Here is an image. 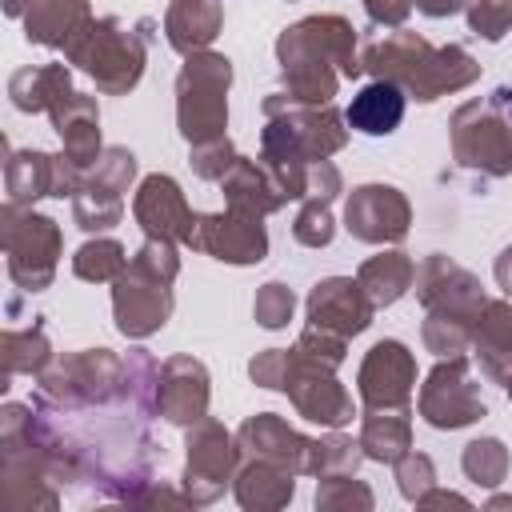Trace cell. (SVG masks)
<instances>
[{
    "mask_svg": "<svg viewBox=\"0 0 512 512\" xmlns=\"http://www.w3.org/2000/svg\"><path fill=\"white\" fill-rule=\"evenodd\" d=\"M128 252H124V244L120 240H112V236H96V240H88V244H80L76 248V256H72V272L80 276V280H88V284H112L124 268H128Z\"/></svg>",
    "mask_w": 512,
    "mask_h": 512,
    "instance_id": "cell-35",
    "label": "cell"
},
{
    "mask_svg": "<svg viewBox=\"0 0 512 512\" xmlns=\"http://www.w3.org/2000/svg\"><path fill=\"white\" fill-rule=\"evenodd\" d=\"M416 8V0H364V12L372 24H384V28H404L408 12Z\"/></svg>",
    "mask_w": 512,
    "mask_h": 512,
    "instance_id": "cell-47",
    "label": "cell"
},
{
    "mask_svg": "<svg viewBox=\"0 0 512 512\" xmlns=\"http://www.w3.org/2000/svg\"><path fill=\"white\" fill-rule=\"evenodd\" d=\"M232 492H236V504L248 508V512H276L292 500L296 476L288 468L268 464V460H240Z\"/></svg>",
    "mask_w": 512,
    "mask_h": 512,
    "instance_id": "cell-30",
    "label": "cell"
},
{
    "mask_svg": "<svg viewBox=\"0 0 512 512\" xmlns=\"http://www.w3.org/2000/svg\"><path fill=\"white\" fill-rule=\"evenodd\" d=\"M504 384H508V400H512V376H508V380H504Z\"/></svg>",
    "mask_w": 512,
    "mask_h": 512,
    "instance_id": "cell-53",
    "label": "cell"
},
{
    "mask_svg": "<svg viewBox=\"0 0 512 512\" xmlns=\"http://www.w3.org/2000/svg\"><path fill=\"white\" fill-rule=\"evenodd\" d=\"M372 504H376V496L364 480H356V472L316 480V508L320 512H368Z\"/></svg>",
    "mask_w": 512,
    "mask_h": 512,
    "instance_id": "cell-39",
    "label": "cell"
},
{
    "mask_svg": "<svg viewBox=\"0 0 512 512\" xmlns=\"http://www.w3.org/2000/svg\"><path fill=\"white\" fill-rule=\"evenodd\" d=\"M468 28L484 40H500L512 32V0H476L468 8Z\"/></svg>",
    "mask_w": 512,
    "mask_h": 512,
    "instance_id": "cell-45",
    "label": "cell"
},
{
    "mask_svg": "<svg viewBox=\"0 0 512 512\" xmlns=\"http://www.w3.org/2000/svg\"><path fill=\"white\" fill-rule=\"evenodd\" d=\"M240 460H268L276 468H288L292 476H308L312 468V436L296 432L276 412H256L236 428Z\"/></svg>",
    "mask_w": 512,
    "mask_h": 512,
    "instance_id": "cell-16",
    "label": "cell"
},
{
    "mask_svg": "<svg viewBox=\"0 0 512 512\" xmlns=\"http://www.w3.org/2000/svg\"><path fill=\"white\" fill-rule=\"evenodd\" d=\"M452 160L464 172H476L488 180H500L512 172V88L508 84L452 112Z\"/></svg>",
    "mask_w": 512,
    "mask_h": 512,
    "instance_id": "cell-4",
    "label": "cell"
},
{
    "mask_svg": "<svg viewBox=\"0 0 512 512\" xmlns=\"http://www.w3.org/2000/svg\"><path fill=\"white\" fill-rule=\"evenodd\" d=\"M404 104H408L404 88H396L388 80H372L352 96L344 120L364 136H392L404 120Z\"/></svg>",
    "mask_w": 512,
    "mask_h": 512,
    "instance_id": "cell-31",
    "label": "cell"
},
{
    "mask_svg": "<svg viewBox=\"0 0 512 512\" xmlns=\"http://www.w3.org/2000/svg\"><path fill=\"white\" fill-rule=\"evenodd\" d=\"M184 448H188V464H184V496L192 500V508L200 504H216L224 496V488L236 480V468H240V448H236V436L204 416L196 424H188V436H184Z\"/></svg>",
    "mask_w": 512,
    "mask_h": 512,
    "instance_id": "cell-8",
    "label": "cell"
},
{
    "mask_svg": "<svg viewBox=\"0 0 512 512\" xmlns=\"http://www.w3.org/2000/svg\"><path fill=\"white\" fill-rule=\"evenodd\" d=\"M148 40H152V20H140V32H132L116 16H100L80 32V40L64 52V60L76 64L84 76H92L104 96H124L144 76Z\"/></svg>",
    "mask_w": 512,
    "mask_h": 512,
    "instance_id": "cell-3",
    "label": "cell"
},
{
    "mask_svg": "<svg viewBox=\"0 0 512 512\" xmlns=\"http://www.w3.org/2000/svg\"><path fill=\"white\" fill-rule=\"evenodd\" d=\"M356 280H360V288L368 292V300L376 308H388V304H396L416 284V260L408 252H400V248H388V252L368 256L360 264Z\"/></svg>",
    "mask_w": 512,
    "mask_h": 512,
    "instance_id": "cell-33",
    "label": "cell"
},
{
    "mask_svg": "<svg viewBox=\"0 0 512 512\" xmlns=\"http://www.w3.org/2000/svg\"><path fill=\"white\" fill-rule=\"evenodd\" d=\"M460 468L472 484L480 488H500L508 480V468H512V456L504 448V440L496 436H480L472 444H464V456H460Z\"/></svg>",
    "mask_w": 512,
    "mask_h": 512,
    "instance_id": "cell-36",
    "label": "cell"
},
{
    "mask_svg": "<svg viewBox=\"0 0 512 512\" xmlns=\"http://www.w3.org/2000/svg\"><path fill=\"white\" fill-rule=\"evenodd\" d=\"M492 272H496L500 292H504V296H512V244H508V248L496 256V268H492Z\"/></svg>",
    "mask_w": 512,
    "mask_h": 512,
    "instance_id": "cell-50",
    "label": "cell"
},
{
    "mask_svg": "<svg viewBox=\"0 0 512 512\" xmlns=\"http://www.w3.org/2000/svg\"><path fill=\"white\" fill-rule=\"evenodd\" d=\"M120 368H124V360L112 348L64 352V356L48 360V368L40 372V396L64 412H84V408L108 404V400H116Z\"/></svg>",
    "mask_w": 512,
    "mask_h": 512,
    "instance_id": "cell-7",
    "label": "cell"
},
{
    "mask_svg": "<svg viewBox=\"0 0 512 512\" xmlns=\"http://www.w3.org/2000/svg\"><path fill=\"white\" fill-rule=\"evenodd\" d=\"M288 360H292V352L288 348H264V352H256L252 360H248V376H252V384H260V388H284V376H288Z\"/></svg>",
    "mask_w": 512,
    "mask_h": 512,
    "instance_id": "cell-46",
    "label": "cell"
},
{
    "mask_svg": "<svg viewBox=\"0 0 512 512\" xmlns=\"http://www.w3.org/2000/svg\"><path fill=\"white\" fill-rule=\"evenodd\" d=\"M132 216L144 228V236L172 240V244H188L192 228H196V212L188 208L180 184L168 172H152L140 180V188L132 196Z\"/></svg>",
    "mask_w": 512,
    "mask_h": 512,
    "instance_id": "cell-17",
    "label": "cell"
},
{
    "mask_svg": "<svg viewBox=\"0 0 512 512\" xmlns=\"http://www.w3.org/2000/svg\"><path fill=\"white\" fill-rule=\"evenodd\" d=\"M0 240L8 256V276L20 292H44L56 276L64 236L52 216H40L20 204H4L0 212Z\"/></svg>",
    "mask_w": 512,
    "mask_h": 512,
    "instance_id": "cell-6",
    "label": "cell"
},
{
    "mask_svg": "<svg viewBox=\"0 0 512 512\" xmlns=\"http://www.w3.org/2000/svg\"><path fill=\"white\" fill-rule=\"evenodd\" d=\"M276 60L292 104H332L340 80H356L364 72L360 32L336 12L304 16L284 28L276 36Z\"/></svg>",
    "mask_w": 512,
    "mask_h": 512,
    "instance_id": "cell-1",
    "label": "cell"
},
{
    "mask_svg": "<svg viewBox=\"0 0 512 512\" xmlns=\"http://www.w3.org/2000/svg\"><path fill=\"white\" fill-rule=\"evenodd\" d=\"M364 408H408L416 396V356L400 340H376L356 372Z\"/></svg>",
    "mask_w": 512,
    "mask_h": 512,
    "instance_id": "cell-15",
    "label": "cell"
},
{
    "mask_svg": "<svg viewBox=\"0 0 512 512\" xmlns=\"http://www.w3.org/2000/svg\"><path fill=\"white\" fill-rule=\"evenodd\" d=\"M220 192H224L228 208H244V212H256V216H272L288 204L276 176L260 160H248V156H236V164L220 180Z\"/></svg>",
    "mask_w": 512,
    "mask_h": 512,
    "instance_id": "cell-28",
    "label": "cell"
},
{
    "mask_svg": "<svg viewBox=\"0 0 512 512\" xmlns=\"http://www.w3.org/2000/svg\"><path fill=\"white\" fill-rule=\"evenodd\" d=\"M188 248L212 260H224V264H260L268 256V228H264V216L244 212V208L204 212L196 216Z\"/></svg>",
    "mask_w": 512,
    "mask_h": 512,
    "instance_id": "cell-13",
    "label": "cell"
},
{
    "mask_svg": "<svg viewBox=\"0 0 512 512\" xmlns=\"http://www.w3.org/2000/svg\"><path fill=\"white\" fill-rule=\"evenodd\" d=\"M476 0H416V8L424 12V16H432V20H440V16H456V12H468Z\"/></svg>",
    "mask_w": 512,
    "mask_h": 512,
    "instance_id": "cell-48",
    "label": "cell"
},
{
    "mask_svg": "<svg viewBox=\"0 0 512 512\" xmlns=\"http://www.w3.org/2000/svg\"><path fill=\"white\" fill-rule=\"evenodd\" d=\"M224 24L220 0H172L164 12V36L180 56L204 52Z\"/></svg>",
    "mask_w": 512,
    "mask_h": 512,
    "instance_id": "cell-29",
    "label": "cell"
},
{
    "mask_svg": "<svg viewBox=\"0 0 512 512\" xmlns=\"http://www.w3.org/2000/svg\"><path fill=\"white\" fill-rule=\"evenodd\" d=\"M432 52V44L420 36V32H408V28H396L392 36H380V40H368L364 52H360V64L372 80H388L396 88H408V80L416 76L420 60Z\"/></svg>",
    "mask_w": 512,
    "mask_h": 512,
    "instance_id": "cell-25",
    "label": "cell"
},
{
    "mask_svg": "<svg viewBox=\"0 0 512 512\" xmlns=\"http://www.w3.org/2000/svg\"><path fill=\"white\" fill-rule=\"evenodd\" d=\"M80 180H84V168L64 152L52 156L40 148H20V152H8L4 160V192H8V204H20V208H32L44 196L72 200Z\"/></svg>",
    "mask_w": 512,
    "mask_h": 512,
    "instance_id": "cell-11",
    "label": "cell"
},
{
    "mask_svg": "<svg viewBox=\"0 0 512 512\" xmlns=\"http://www.w3.org/2000/svg\"><path fill=\"white\" fill-rule=\"evenodd\" d=\"M232 60L220 52H192L176 76V128L188 144L220 140L228 128Z\"/></svg>",
    "mask_w": 512,
    "mask_h": 512,
    "instance_id": "cell-5",
    "label": "cell"
},
{
    "mask_svg": "<svg viewBox=\"0 0 512 512\" xmlns=\"http://www.w3.org/2000/svg\"><path fill=\"white\" fill-rule=\"evenodd\" d=\"M208 400H212V388H208V368L180 352V356H168L160 364V416L168 424H196L208 416Z\"/></svg>",
    "mask_w": 512,
    "mask_h": 512,
    "instance_id": "cell-20",
    "label": "cell"
},
{
    "mask_svg": "<svg viewBox=\"0 0 512 512\" xmlns=\"http://www.w3.org/2000/svg\"><path fill=\"white\" fill-rule=\"evenodd\" d=\"M132 180H136V156L120 144L104 148L72 196V220L84 232H108L124 216V192L132 188Z\"/></svg>",
    "mask_w": 512,
    "mask_h": 512,
    "instance_id": "cell-10",
    "label": "cell"
},
{
    "mask_svg": "<svg viewBox=\"0 0 512 512\" xmlns=\"http://www.w3.org/2000/svg\"><path fill=\"white\" fill-rule=\"evenodd\" d=\"M116 404H124L136 420L160 416V360L144 348H132L124 368H120V388Z\"/></svg>",
    "mask_w": 512,
    "mask_h": 512,
    "instance_id": "cell-34",
    "label": "cell"
},
{
    "mask_svg": "<svg viewBox=\"0 0 512 512\" xmlns=\"http://www.w3.org/2000/svg\"><path fill=\"white\" fill-rule=\"evenodd\" d=\"M52 360V344L48 332L40 324V316H20V292L8 296V324L0 332V364H4V380L12 376H40Z\"/></svg>",
    "mask_w": 512,
    "mask_h": 512,
    "instance_id": "cell-21",
    "label": "cell"
},
{
    "mask_svg": "<svg viewBox=\"0 0 512 512\" xmlns=\"http://www.w3.org/2000/svg\"><path fill=\"white\" fill-rule=\"evenodd\" d=\"M472 356L484 380L504 384L512 376V304L508 300H484L472 324Z\"/></svg>",
    "mask_w": 512,
    "mask_h": 512,
    "instance_id": "cell-24",
    "label": "cell"
},
{
    "mask_svg": "<svg viewBox=\"0 0 512 512\" xmlns=\"http://www.w3.org/2000/svg\"><path fill=\"white\" fill-rule=\"evenodd\" d=\"M292 312H296V296H292L288 284H280V280L260 284V292H256V300H252V316H256L260 328H272V332H276V328H288Z\"/></svg>",
    "mask_w": 512,
    "mask_h": 512,
    "instance_id": "cell-41",
    "label": "cell"
},
{
    "mask_svg": "<svg viewBox=\"0 0 512 512\" xmlns=\"http://www.w3.org/2000/svg\"><path fill=\"white\" fill-rule=\"evenodd\" d=\"M292 236L304 248H324L336 236V220H332V200L324 196H300V212L292 220Z\"/></svg>",
    "mask_w": 512,
    "mask_h": 512,
    "instance_id": "cell-40",
    "label": "cell"
},
{
    "mask_svg": "<svg viewBox=\"0 0 512 512\" xmlns=\"http://www.w3.org/2000/svg\"><path fill=\"white\" fill-rule=\"evenodd\" d=\"M24 8H28V0H4V12H8L12 20H20V16H24Z\"/></svg>",
    "mask_w": 512,
    "mask_h": 512,
    "instance_id": "cell-51",
    "label": "cell"
},
{
    "mask_svg": "<svg viewBox=\"0 0 512 512\" xmlns=\"http://www.w3.org/2000/svg\"><path fill=\"white\" fill-rule=\"evenodd\" d=\"M292 348H296V352H300L308 364H320V368H332V372H336V368L344 364L348 340H344V336H336V332H324V328L308 324Z\"/></svg>",
    "mask_w": 512,
    "mask_h": 512,
    "instance_id": "cell-42",
    "label": "cell"
},
{
    "mask_svg": "<svg viewBox=\"0 0 512 512\" xmlns=\"http://www.w3.org/2000/svg\"><path fill=\"white\" fill-rule=\"evenodd\" d=\"M448 504H456V508H468V500H464V496H456V492H444V488H432V492H424V496L416 500V508H448Z\"/></svg>",
    "mask_w": 512,
    "mask_h": 512,
    "instance_id": "cell-49",
    "label": "cell"
},
{
    "mask_svg": "<svg viewBox=\"0 0 512 512\" xmlns=\"http://www.w3.org/2000/svg\"><path fill=\"white\" fill-rule=\"evenodd\" d=\"M180 272V256L172 240H144L128 268L112 280V316L128 340H144L160 332L172 316V280Z\"/></svg>",
    "mask_w": 512,
    "mask_h": 512,
    "instance_id": "cell-2",
    "label": "cell"
},
{
    "mask_svg": "<svg viewBox=\"0 0 512 512\" xmlns=\"http://www.w3.org/2000/svg\"><path fill=\"white\" fill-rule=\"evenodd\" d=\"M488 508H512V496H492Z\"/></svg>",
    "mask_w": 512,
    "mask_h": 512,
    "instance_id": "cell-52",
    "label": "cell"
},
{
    "mask_svg": "<svg viewBox=\"0 0 512 512\" xmlns=\"http://www.w3.org/2000/svg\"><path fill=\"white\" fill-rule=\"evenodd\" d=\"M48 120H52V128L60 136L64 156L76 160L88 172L104 152L100 148V108H96V100L84 96V92H72L56 112H48Z\"/></svg>",
    "mask_w": 512,
    "mask_h": 512,
    "instance_id": "cell-26",
    "label": "cell"
},
{
    "mask_svg": "<svg viewBox=\"0 0 512 512\" xmlns=\"http://www.w3.org/2000/svg\"><path fill=\"white\" fill-rule=\"evenodd\" d=\"M356 440L364 448V460L396 464L412 448V412L408 408H364Z\"/></svg>",
    "mask_w": 512,
    "mask_h": 512,
    "instance_id": "cell-32",
    "label": "cell"
},
{
    "mask_svg": "<svg viewBox=\"0 0 512 512\" xmlns=\"http://www.w3.org/2000/svg\"><path fill=\"white\" fill-rule=\"evenodd\" d=\"M392 468H396V488H400V496L412 500V504H416L424 492L436 488V464H432V456H424V452H412V448H408Z\"/></svg>",
    "mask_w": 512,
    "mask_h": 512,
    "instance_id": "cell-43",
    "label": "cell"
},
{
    "mask_svg": "<svg viewBox=\"0 0 512 512\" xmlns=\"http://www.w3.org/2000/svg\"><path fill=\"white\" fill-rule=\"evenodd\" d=\"M304 312H308V324L352 340V336H360L372 324L376 304L368 300L360 280H352V276H324V280L312 284V292L304 300Z\"/></svg>",
    "mask_w": 512,
    "mask_h": 512,
    "instance_id": "cell-18",
    "label": "cell"
},
{
    "mask_svg": "<svg viewBox=\"0 0 512 512\" xmlns=\"http://www.w3.org/2000/svg\"><path fill=\"white\" fill-rule=\"evenodd\" d=\"M188 148H192L188 164H192V172H196L200 180H224V172H228V168L236 164V156H240L228 136L204 140V144H188Z\"/></svg>",
    "mask_w": 512,
    "mask_h": 512,
    "instance_id": "cell-44",
    "label": "cell"
},
{
    "mask_svg": "<svg viewBox=\"0 0 512 512\" xmlns=\"http://www.w3.org/2000/svg\"><path fill=\"white\" fill-rule=\"evenodd\" d=\"M92 20L96 16H92L88 0H28V8L20 16L28 44L56 48V52H68Z\"/></svg>",
    "mask_w": 512,
    "mask_h": 512,
    "instance_id": "cell-23",
    "label": "cell"
},
{
    "mask_svg": "<svg viewBox=\"0 0 512 512\" xmlns=\"http://www.w3.org/2000/svg\"><path fill=\"white\" fill-rule=\"evenodd\" d=\"M416 300L424 304V312H460V316L476 320L488 296H484L480 280L468 268H460L456 260L432 252L416 268Z\"/></svg>",
    "mask_w": 512,
    "mask_h": 512,
    "instance_id": "cell-19",
    "label": "cell"
},
{
    "mask_svg": "<svg viewBox=\"0 0 512 512\" xmlns=\"http://www.w3.org/2000/svg\"><path fill=\"white\" fill-rule=\"evenodd\" d=\"M292 360H288V376H284V388L292 408L308 420V424H320V428H344L352 424L356 416V404H352V392L336 380L332 368H320V364H308L296 348H288Z\"/></svg>",
    "mask_w": 512,
    "mask_h": 512,
    "instance_id": "cell-12",
    "label": "cell"
},
{
    "mask_svg": "<svg viewBox=\"0 0 512 512\" xmlns=\"http://www.w3.org/2000/svg\"><path fill=\"white\" fill-rule=\"evenodd\" d=\"M472 316H460V312H428L424 316V328H420V340L428 352H436L440 360L444 356H464V348L472 344Z\"/></svg>",
    "mask_w": 512,
    "mask_h": 512,
    "instance_id": "cell-38",
    "label": "cell"
},
{
    "mask_svg": "<svg viewBox=\"0 0 512 512\" xmlns=\"http://www.w3.org/2000/svg\"><path fill=\"white\" fill-rule=\"evenodd\" d=\"M72 72L68 64H28L8 76V100L16 112H56L72 96Z\"/></svg>",
    "mask_w": 512,
    "mask_h": 512,
    "instance_id": "cell-27",
    "label": "cell"
},
{
    "mask_svg": "<svg viewBox=\"0 0 512 512\" xmlns=\"http://www.w3.org/2000/svg\"><path fill=\"white\" fill-rule=\"evenodd\" d=\"M476 80H480V64L472 60V52L460 48V44H444V48H432L420 60V68L408 80L404 96L420 100V104H432V100H440L448 92H460V88H468Z\"/></svg>",
    "mask_w": 512,
    "mask_h": 512,
    "instance_id": "cell-22",
    "label": "cell"
},
{
    "mask_svg": "<svg viewBox=\"0 0 512 512\" xmlns=\"http://www.w3.org/2000/svg\"><path fill=\"white\" fill-rule=\"evenodd\" d=\"M364 460V448L360 440L344 436L340 428H328V436H312V468L308 476H344V472H356Z\"/></svg>",
    "mask_w": 512,
    "mask_h": 512,
    "instance_id": "cell-37",
    "label": "cell"
},
{
    "mask_svg": "<svg viewBox=\"0 0 512 512\" xmlns=\"http://www.w3.org/2000/svg\"><path fill=\"white\" fill-rule=\"evenodd\" d=\"M416 412L424 416V424L452 432V428H468L480 416H488V404L480 396V384L468 368L464 356H444L420 384L416 396Z\"/></svg>",
    "mask_w": 512,
    "mask_h": 512,
    "instance_id": "cell-9",
    "label": "cell"
},
{
    "mask_svg": "<svg viewBox=\"0 0 512 512\" xmlns=\"http://www.w3.org/2000/svg\"><path fill=\"white\" fill-rule=\"evenodd\" d=\"M412 224V204L392 184H360L348 192L344 228L360 244H400Z\"/></svg>",
    "mask_w": 512,
    "mask_h": 512,
    "instance_id": "cell-14",
    "label": "cell"
}]
</instances>
